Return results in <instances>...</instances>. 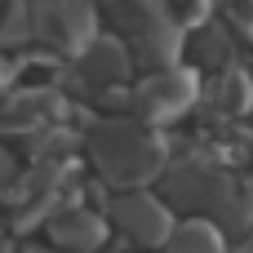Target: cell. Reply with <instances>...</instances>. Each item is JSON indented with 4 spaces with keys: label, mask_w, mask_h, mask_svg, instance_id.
<instances>
[{
    "label": "cell",
    "mask_w": 253,
    "mask_h": 253,
    "mask_svg": "<svg viewBox=\"0 0 253 253\" xmlns=\"http://www.w3.org/2000/svg\"><path fill=\"white\" fill-rule=\"evenodd\" d=\"M89 156L98 173L116 187H142L165 169V142L142 120H102L89 133Z\"/></svg>",
    "instance_id": "cell-1"
},
{
    "label": "cell",
    "mask_w": 253,
    "mask_h": 253,
    "mask_svg": "<svg viewBox=\"0 0 253 253\" xmlns=\"http://www.w3.org/2000/svg\"><path fill=\"white\" fill-rule=\"evenodd\" d=\"M31 36L80 58L98 36V9L89 0H31Z\"/></svg>",
    "instance_id": "cell-2"
},
{
    "label": "cell",
    "mask_w": 253,
    "mask_h": 253,
    "mask_svg": "<svg viewBox=\"0 0 253 253\" xmlns=\"http://www.w3.org/2000/svg\"><path fill=\"white\" fill-rule=\"evenodd\" d=\"M133 111H138V120L142 125H169V120H178V116H187L191 111V102H196V71H187V67H156L138 89H133Z\"/></svg>",
    "instance_id": "cell-3"
},
{
    "label": "cell",
    "mask_w": 253,
    "mask_h": 253,
    "mask_svg": "<svg viewBox=\"0 0 253 253\" xmlns=\"http://www.w3.org/2000/svg\"><path fill=\"white\" fill-rule=\"evenodd\" d=\"M111 218H116V222L125 227V236H133L138 245H165L169 231H173L169 209H165L156 196H147V191H129V196H120V200L111 205Z\"/></svg>",
    "instance_id": "cell-4"
},
{
    "label": "cell",
    "mask_w": 253,
    "mask_h": 253,
    "mask_svg": "<svg viewBox=\"0 0 253 253\" xmlns=\"http://www.w3.org/2000/svg\"><path fill=\"white\" fill-rule=\"evenodd\" d=\"M129 71H133V53L116 36H93L89 49L80 53V76L98 89H111V84L129 80Z\"/></svg>",
    "instance_id": "cell-5"
},
{
    "label": "cell",
    "mask_w": 253,
    "mask_h": 253,
    "mask_svg": "<svg viewBox=\"0 0 253 253\" xmlns=\"http://www.w3.org/2000/svg\"><path fill=\"white\" fill-rule=\"evenodd\" d=\"M102 218H93L89 209H67V213H58L53 222H49V236L62 245V249H80V253H89V249H98L102 245Z\"/></svg>",
    "instance_id": "cell-6"
},
{
    "label": "cell",
    "mask_w": 253,
    "mask_h": 253,
    "mask_svg": "<svg viewBox=\"0 0 253 253\" xmlns=\"http://www.w3.org/2000/svg\"><path fill=\"white\" fill-rule=\"evenodd\" d=\"M218 107H222L227 116L253 111V76L240 62H227V67L218 71Z\"/></svg>",
    "instance_id": "cell-7"
},
{
    "label": "cell",
    "mask_w": 253,
    "mask_h": 253,
    "mask_svg": "<svg viewBox=\"0 0 253 253\" xmlns=\"http://www.w3.org/2000/svg\"><path fill=\"white\" fill-rule=\"evenodd\" d=\"M165 245H169V253H227L218 227H209V222H182L169 231Z\"/></svg>",
    "instance_id": "cell-8"
},
{
    "label": "cell",
    "mask_w": 253,
    "mask_h": 253,
    "mask_svg": "<svg viewBox=\"0 0 253 253\" xmlns=\"http://www.w3.org/2000/svg\"><path fill=\"white\" fill-rule=\"evenodd\" d=\"M200 53H205V62H209V67H218V71H222L227 62H236V58H231V53H236L231 31H227L218 18H209V22H205V31H200Z\"/></svg>",
    "instance_id": "cell-9"
},
{
    "label": "cell",
    "mask_w": 253,
    "mask_h": 253,
    "mask_svg": "<svg viewBox=\"0 0 253 253\" xmlns=\"http://www.w3.org/2000/svg\"><path fill=\"white\" fill-rule=\"evenodd\" d=\"M0 40L4 44L36 40L31 36V0H4V9H0Z\"/></svg>",
    "instance_id": "cell-10"
},
{
    "label": "cell",
    "mask_w": 253,
    "mask_h": 253,
    "mask_svg": "<svg viewBox=\"0 0 253 253\" xmlns=\"http://www.w3.org/2000/svg\"><path fill=\"white\" fill-rule=\"evenodd\" d=\"M9 182H13V156H9V151L0 147V191H4Z\"/></svg>",
    "instance_id": "cell-11"
}]
</instances>
